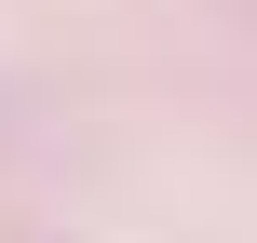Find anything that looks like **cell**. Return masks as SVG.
Instances as JSON below:
<instances>
[]
</instances>
